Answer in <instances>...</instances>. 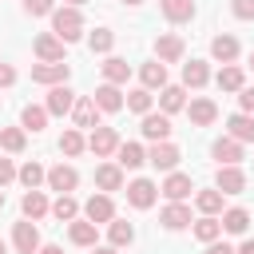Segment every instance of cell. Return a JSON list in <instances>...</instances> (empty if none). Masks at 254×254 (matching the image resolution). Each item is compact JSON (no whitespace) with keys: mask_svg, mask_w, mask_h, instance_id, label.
<instances>
[{"mask_svg":"<svg viewBox=\"0 0 254 254\" xmlns=\"http://www.w3.org/2000/svg\"><path fill=\"white\" fill-rule=\"evenodd\" d=\"M52 214H56L60 222H75V214H79V202H75L71 194H60V198L52 202Z\"/></svg>","mask_w":254,"mask_h":254,"instance_id":"cell-41","label":"cell"},{"mask_svg":"<svg viewBox=\"0 0 254 254\" xmlns=\"http://www.w3.org/2000/svg\"><path fill=\"white\" fill-rule=\"evenodd\" d=\"M246 226H250V210H242V206L222 210V230L226 234H246Z\"/></svg>","mask_w":254,"mask_h":254,"instance_id":"cell-34","label":"cell"},{"mask_svg":"<svg viewBox=\"0 0 254 254\" xmlns=\"http://www.w3.org/2000/svg\"><path fill=\"white\" fill-rule=\"evenodd\" d=\"M0 147H4L8 155H20V151L28 147V131H24V127H0Z\"/></svg>","mask_w":254,"mask_h":254,"instance_id":"cell-35","label":"cell"},{"mask_svg":"<svg viewBox=\"0 0 254 254\" xmlns=\"http://www.w3.org/2000/svg\"><path fill=\"white\" fill-rule=\"evenodd\" d=\"M218 87H222V91H242V87H246V75H242V67L226 64V67L218 71Z\"/></svg>","mask_w":254,"mask_h":254,"instance_id":"cell-37","label":"cell"},{"mask_svg":"<svg viewBox=\"0 0 254 254\" xmlns=\"http://www.w3.org/2000/svg\"><path fill=\"white\" fill-rule=\"evenodd\" d=\"M151 91L147 87H135V91H127V111H135V115H151Z\"/></svg>","mask_w":254,"mask_h":254,"instance_id":"cell-40","label":"cell"},{"mask_svg":"<svg viewBox=\"0 0 254 254\" xmlns=\"http://www.w3.org/2000/svg\"><path fill=\"white\" fill-rule=\"evenodd\" d=\"M218 234H222V218H210V214H202L198 222H194V238L198 242H218Z\"/></svg>","mask_w":254,"mask_h":254,"instance_id":"cell-36","label":"cell"},{"mask_svg":"<svg viewBox=\"0 0 254 254\" xmlns=\"http://www.w3.org/2000/svg\"><path fill=\"white\" fill-rule=\"evenodd\" d=\"M67 238H71L75 246H95V238H99V226H95V222H87V218H75V222L67 226Z\"/></svg>","mask_w":254,"mask_h":254,"instance_id":"cell-26","label":"cell"},{"mask_svg":"<svg viewBox=\"0 0 254 254\" xmlns=\"http://www.w3.org/2000/svg\"><path fill=\"white\" fill-rule=\"evenodd\" d=\"M12 246H16L20 254H40V230H36L32 218H24V222L12 226Z\"/></svg>","mask_w":254,"mask_h":254,"instance_id":"cell-3","label":"cell"},{"mask_svg":"<svg viewBox=\"0 0 254 254\" xmlns=\"http://www.w3.org/2000/svg\"><path fill=\"white\" fill-rule=\"evenodd\" d=\"M91 99H95V107H99V111H123V103H127V99H123V91H119L115 83H99Z\"/></svg>","mask_w":254,"mask_h":254,"instance_id":"cell-13","label":"cell"},{"mask_svg":"<svg viewBox=\"0 0 254 254\" xmlns=\"http://www.w3.org/2000/svg\"><path fill=\"white\" fill-rule=\"evenodd\" d=\"M16 83V67L12 64H0V87H12Z\"/></svg>","mask_w":254,"mask_h":254,"instance_id":"cell-47","label":"cell"},{"mask_svg":"<svg viewBox=\"0 0 254 254\" xmlns=\"http://www.w3.org/2000/svg\"><path fill=\"white\" fill-rule=\"evenodd\" d=\"M75 99H79V95H75L67 83H60V87H52V91H48V103H44V107H48V115H71Z\"/></svg>","mask_w":254,"mask_h":254,"instance_id":"cell-9","label":"cell"},{"mask_svg":"<svg viewBox=\"0 0 254 254\" xmlns=\"http://www.w3.org/2000/svg\"><path fill=\"white\" fill-rule=\"evenodd\" d=\"M83 218L87 222H111L115 218V202H111V194H91L87 202H83Z\"/></svg>","mask_w":254,"mask_h":254,"instance_id":"cell-8","label":"cell"},{"mask_svg":"<svg viewBox=\"0 0 254 254\" xmlns=\"http://www.w3.org/2000/svg\"><path fill=\"white\" fill-rule=\"evenodd\" d=\"M230 12L238 20H254V0H230Z\"/></svg>","mask_w":254,"mask_h":254,"instance_id":"cell-44","label":"cell"},{"mask_svg":"<svg viewBox=\"0 0 254 254\" xmlns=\"http://www.w3.org/2000/svg\"><path fill=\"white\" fill-rule=\"evenodd\" d=\"M159 8H163V16H167L171 24L194 20V0H159Z\"/></svg>","mask_w":254,"mask_h":254,"instance_id":"cell-22","label":"cell"},{"mask_svg":"<svg viewBox=\"0 0 254 254\" xmlns=\"http://www.w3.org/2000/svg\"><path fill=\"white\" fill-rule=\"evenodd\" d=\"M210 56H214L218 64H234V60H238V40H234V36H214V40H210Z\"/></svg>","mask_w":254,"mask_h":254,"instance_id":"cell-27","label":"cell"},{"mask_svg":"<svg viewBox=\"0 0 254 254\" xmlns=\"http://www.w3.org/2000/svg\"><path fill=\"white\" fill-rule=\"evenodd\" d=\"M143 135H147L151 143H167V139H171V119H167V115H155V111L143 115Z\"/></svg>","mask_w":254,"mask_h":254,"instance_id":"cell-19","label":"cell"},{"mask_svg":"<svg viewBox=\"0 0 254 254\" xmlns=\"http://www.w3.org/2000/svg\"><path fill=\"white\" fill-rule=\"evenodd\" d=\"M214 187H218L222 194H242V190H246V171H242V167H218Z\"/></svg>","mask_w":254,"mask_h":254,"instance_id":"cell-10","label":"cell"},{"mask_svg":"<svg viewBox=\"0 0 254 254\" xmlns=\"http://www.w3.org/2000/svg\"><path fill=\"white\" fill-rule=\"evenodd\" d=\"M226 127H230V139H238V143H254V115H230L226 119Z\"/></svg>","mask_w":254,"mask_h":254,"instance_id":"cell-31","label":"cell"},{"mask_svg":"<svg viewBox=\"0 0 254 254\" xmlns=\"http://www.w3.org/2000/svg\"><path fill=\"white\" fill-rule=\"evenodd\" d=\"M95 187L107 194V190H119L123 187V167L119 163H103V167H95Z\"/></svg>","mask_w":254,"mask_h":254,"instance_id":"cell-21","label":"cell"},{"mask_svg":"<svg viewBox=\"0 0 254 254\" xmlns=\"http://www.w3.org/2000/svg\"><path fill=\"white\" fill-rule=\"evenodd\" d=\"M107 238H111V246H115V250H123V246H131V242H135V226H131V222H123V218H111V222H107Z\"/></svg>","mask_w":254,"mask_h":254,"instance_id":"cell-30","label":"cell"},{"mask_svg":"<svg viewBox=\"0 0 254 254\" xmlns=\"http://www.w3.org/2000/svg\"><path fill=\"white\" fill-rule=\"evenodd\" d=\"M210 155H214V159H218L222 167H238V159H242V143L226 135V139H218V143L210 147Z\"/></svg>","mask_w":254,"mask_h":254,"instance_id":"cell-20","label":"cell"},{"mask_svg":"<svg viewBox=\"0 0 254 254\" xmlns=\"http://www.w3.org/2000/svg\"><path fill=\"white\" fill-rule=\"evenodd\" d=\"M20 210H24V218H44V214H52V202L44 198V190H28L24 194V202H20Z\"/></svg>","mask_w":254,"mask_h":254,"instance_id":"cell-25","label":"cell"},{"mask_svg":"<svg viewBox=\"0 0 254 254\" xmlns=\"http://www.w3.org/2000/svg\"><path fill=\"white\" fill-rule=\"evenodd\" d=\"M67 75H71V67L60 60V64H36L32 67V83H48V87H60V83H67Z\"/></svg>","mask_w":254,"mask_h":254,"instance_id":"cell-5","label":"cell"},{"mask_svg":"<svg viewBox=\"0 0 254 254\" xmlns=\"http://www.w3.org/2000/svg\"><path fill=\"white\" fill-rule=\"evenodd\" d=\"M159 190H163L171 202H183V198H187L194 187H190V175H183V171H171V175H167V183H163Z\"/></svg>","mask_w":254,"mask_h":254,"instance_id":"cell-15","label":"cell"},{"mask_svg":"<svg viewBox=\"0 0 254 254\" xmlns=\"http://www.w3.org/2000/svg\"><path fill=\"white\" fill-rule=\"evenodd\" d=\"M16 179H20V183H24L28 190H40V183H48V171H44L40 163H24Z\"/></svg>","mask_w":254,"mask_h":254,"instance_id":"cell-39","label":"cell"},{"mask_svg":"<svg viewBox=\"0 0 254 254\" xmlns=\"http://www.w3.org/2000/svg\"><path fill=\"white\" fill-rule=\"evenodd\" d=\"M71 119H75V127L95 131V127H99V107H95V99H91V95H79L75 107H71Z\"/></svg>","mask_w":254,"mask_h":254,"instance_id":"cell-11","label":"cell"},{"mask_svg":"<svg viewBox=\"0 0 254 254\" xmlns=\"http://www.w3.org/2000/svg\"><path fill=\"white\" fill-rule=\"evenodd\" d=\"M87 151L95 155V159H107V155H115L119 151V135H115V127H95L91 135H87Z\"/></svg>","mask_w":254,"mask_h":254,"instance_id":"cell-2","label":"cell"},{"mask_svg":"<svg viewBox=\"0 0 254 254\" xmlns=\"http://www.w3.org/2000/svg\"><path fill=\"white\" fill-rule=\"evenodd\" d=\"M115 155H119V167H123V171H135V167H143V163H147V151H143L139 143H119V151H115Z\"/></svg>","mask_w":254,"mask_h":254,"instance_id":"cell-33","label":"cell"},{"mask_svg":"<svg viewBox=\"0 0 254 254\" xmlns=\"http://www.w3.org/2000/svg\"><path fill=\"white\" fill-rule=\"evenodd\" d=\"M32 52L40 56V64H60V60H64V40H60L56 32H44V36H36Z\"/></svg>","mask_w":254,"mask_h":254,"instance_id":"cell-4","label":"cell"},{"mask_svg":"<svg viewBox=\"0 0 254 254\" xmlns=\"http://www.w3.org/2000/svg\"><path fill=\"white\" fill-rule=\"evenodd\" d=\"M0 254H8V246H4V238H0Z\"/></svg>","mask_w":254,"mask_h":254,"instance_id":"cell-54","label":"cell"},{"mask_svg":"<svg viewBox=\"0 0 254 254\" xmlns=\"http://www.w3.org/2000/svg\"><path fill=\"white\" fill-rule=\"evenodd\" d=\"M91 254H119L115 246H91Z\"/></svg>","mask_w":254,"mask_h":254,"instance_id":"cell-50","label":"cell"},{"mask_svg":"<svg viewBox=\"0 0 254 254\" xmlns=\"http://www.w3.org/2000/svg\"><path fill=\"white\" fill-rule=\"evenodd\" d=\"M83 147H87V139L79 135V127H67V131L60 135V151H64L67 159H75V155H79Z\"/></svg>","mask_w":254,"mask_h":254,"instance_id":"cell-38","label":"cell"},{"mask_svg":"<svg viewBox=\"0 0 254 254\" xmlns=\"http://www.w3.org/2000/svg\"><path fill=\"white\" fill-rule=\"evenodd\" d=\"M187 115H190V123H194V127H210V123L218 119V107H214V99H190Z\"/></svg>","mask_w":254,"mask_h":254,"instance_id":"cell-18","label":"cell"},{"mask_svg":"<svg viewBox=\"0 0 254 254\" xmlns=\"http://www.w3.org/2000/svg\"><path fill=\"white\" fill-rule=\"evenodd\" d=\"M24 12L28 16H52L56 8H52V0H24Z\"/></svg>","mask_w":254,"mask_h":254,"instance_id":"cell-43","label":"cell"},{"mask_svg":"<svg viewBox=\"0 0 254 254\" xmlns=\"http://www.w3.org/2000/svg\"><path fill=\"white\" fill-rule=\"evenodd\" d=\"M64 4H67V8H79V4H87V0H64Z\"/></svg>","mask_w":254,"mask_h":254,"instance_id":"cell-52","label":"cell"},{"mask_svg":"<svg viewBox=\"0 0 254 254\" xmlns=\"http://www.w3.org/2000/svg\"><path fill=\"white\" fill-rule=\"evenodd\" d=\"M48 119H52V115H48V107H36V103H28V107L20 111V127H24V131H32V135H36V131H44V127H48Z\"/></svg>","mask_w":254,"mask_h":254,"instance_id":"cell-28","label":"cell"},{"mask_svg":"<svg viewBox=\"0 0 254 254\" xmlns=\"http://www.w3.org/2000/svg\"><path fill=\"white\" fill-rule=\"evenodd\" d=\"M155 60L159 64H179L183 60V40L179 36H159L155 40Z\"/></svg>","mask_w":254,"mask_h":254,"instance_id":"cell-17","label":"cell"},{"mask_svg":"<svg viewBox=\"0 0 254 254\" xmlns=\"http://www.w3.org/2000/svg\"><path fill=\"white\" fill-rule=\"evenodd\" d=\"M222 198H226V194H222L218 187H210V190H198V194H194V206H198L202 214L218 218V214H222Z\"/></svg>","mask_w":254,"mask_h":254,"instance_id":"cell-29","label":"cell"},{"mask_svg":"<svg viewBox=\"0 0 254 254\" xmlns=\"http://www.w3.org/2000/svg\"><path fill=\"white\" fill-rule=\"evenodd\" d=\"M206 254H238V250H234V246H226V242H210V246H206Z\"/></svg>","mask_w":254,"mask_h":254,"instance_id":"cell-48","label":"cell"},{"mask_svg":"<svg viewBox=\"0 0 254 254\" xmlns=\"http://www.w3.org/2000/svg\"><path fill=\"white\" fill-rule=\"evenodd\" d=\"M111 44H115V32H107V28H95V32L87 36V48H91V52H99V56H107V52H111Z\"/></svg>","mask_w":254,"mask_h":254,"instance_id":"cell-42","label":"cell"},{"mask_svg":"<svg viewBox=\"0 0 254 254\" xmlns=\"http://www.w3.org/2000/svg\"><path fill=\"white\" fill-rule=\"evenodd\" d=\"M16 175H20V171L12 167V159H0V187H4V183H12Z\"/></svg>","mask_w":254,"mask_h":254,"instance_id":"cell-46","label":"cell"},{"mask_svg":"<svg viewBox=\"0 0 254 254\" xmlns=\"http://www.w3.org/2000/svg\"><path fill=\"white\" fill-rule=\"evenodd\" d=\"M48 187H52V190H60V194H71V190L79 187V171H75V167H67V163H56V167L48 171Z\"/></svg>","mask_w":254,"mask_h":254,"instance_id":"cell-7","label":"cell"},{"mask_svg":"<svg viewBox=\"0 0 254 254\" xmlns=\"http://www.w3.org/2000/svg\"><path fill=\"white\" fill-rule=\"evenodd\" d=\"M159 107H163V115L183 111V107H187V87H183V83H167V87L159 91Z\"/></svg>","mask_w":254,"mask_h":254,"instance_id":"cell-14","label":"cell"},{"mask_svg":"<svg viewBox=\"0 0 254 254\" xmlns=\"http://www.w3.org/2000/svg\"><path fill=\"white\" fill-rule=\"evenodd\" d=\"M206 79H210L206 60H190V64H183V87H202Z\"/></svg>","mask_w":254,"mask_h":254,"instance_id":"cell-32","label":"cell"},{"mask_svg":"<svg viewBox=\"0 0 254 254\" xmlns=\"http://www.w3.org/2000/svg\"><path fill=\"white\" fill-rule=\"evenodd\" d=\"M139 79H143V87H147V91H155V87L163 91V87H167V64H159V60L143 64V67H139Z\"/></svg>","mask_w":254,"mask_h":254,"instance_id":"cell-24","label":"cell"},{"mask_svg":"<svg viewBox=\"0 0 254 254\" xmlns=\"http://www.w3.org/2000/svg\"><path fill=\"white\" fill-rule=\"evenodd\" d=\"M238 254H254V238H246V242L238 246Z\"/></svg>","mask_w":254,"mask_h":254,"instance_id":"cell-49","label":"cell"},{"mask_svg":"<svg viewBox=\"0 0 254 254\" xmlns=\"http://www.w3.org/2000/svg\"><path fill=\"white\" fill-rule=\"evenodd\" d=\"M159 222H163V230H187V226H190V206L171 202V206H163Z\"/></svg>","mask_w":254,"mask_h":254,"instance_id":"cell-16","label":"cell"},{"mask_svg":"<svg viewBox=\"0 0 254 254\" xmlns=\"http://www.w3.org/2000/svg\"><path fill=\"white\" fill-rule=\"evenodd\" d=\"M179 159H183V155H179V147H175L171 139H167V143H155V147L147 151V163H151L155 171H175Z\"/></svg>","mask_w":254,"mask_h":254,"instance_id":"cell-6","label":"cell"},{"mask_svg":"<svg viewBox=\"0 0 254 254\" xmlns=\"http://www.w3.org/2000/svg\"><path fill=\"white\" fill-rule=\"evenodd\" d=\"M238 107H242V115H254V87L238 91Z\"/></svg>","mask_w":254,"mask_h":254,"instance_id":"cell-45","label":"cell"},{"mask_svg":"<svg viewBox=\"0 0 254 254\" xmlns=\"http://www.w3.org/2000/svg\"><path fill=\"white\" fill-rule=\"evenodd\" d=\"M250 67H254V52H250Z\"/></svg>","mask_w":254,"mask_h":254,"instance_id":"cell-56","label":"cell"},{"mask_svg":"<svg viewBox=\"0 0 254 254\" xmlns=\"http://www.w3.org/2000/svg\"><path fill=\"white\" fill-rule=\"evenodd\" d=\"M40 254H64V246H40Z\"/></svg>","mask_w":254,"mask_h":254,"instance_id":"cell-51","label":"cell"},{"mask_svg":"<svg viewBox=\"0 0 254 254\" xmlns=\"http://www.w3.org/2000/svg\"><path fill=\"white\" fill-rule=\"evenodd\" d=\"M52 32L64 40V44H75L79 36H83V16H79V8H56L52 12Z\"/></svg>","mask_w":254,"mask_h":254,"instance_id":"cell-1","label":"cell"},{"mask_svg":"<svg viewBox=\"0 0 254 254\" xmlns=\"http://www.w3.org/2000/svg\"><path fill=\"white\" fill-rule=\"evenodd\" d=\"M155 194H159V187H155L151 179H135V183L127 187V202L139 206V210H147V206L155 202Z\"/></svg>","mask_w":254,"mask_h":254,"instance_id":"cell-12","label":"cell"},{"mask_svg":"<svg viewBox=\"0 0 254 254\" xmlns=\"http://www.w3.org/2000/svg\"><path fill=\"white\" fill-rule=\"evenodd\" d=\"M0 206H4V190H0Z\"/></svg>","mask_w":254,"mask_h":254,"instance_id":"cell-55","label":"cell"},{"mask_svg":"<svg viewBox=\"0 0 254 254\" xmlns=\"http://www.w3.org/2000/svg\"><path fill=\"white\" fill-rule=\"evenodd\" d=\"M123 4H131V8H135V4H143V0H123Z\"/></svg>","mask_w":254,"mask_h":254,"instance_id":"cell-53","label":"cell"},{"mask_svg":"<svg viewBox=\"0 0 254 254\" xmlns=\"http://www.w3.org/2000/svg\"><path fill=\"white\" fill-rule=\"evenodd\" d=\"M99 67H103V83H115V87H119V83H127V75H131V64H127V60H119V56H107Z\"/></svg>","mask_w":254,"mask_h":254,"instance_id":"cell-23","label":"cell"}]
</instances>
